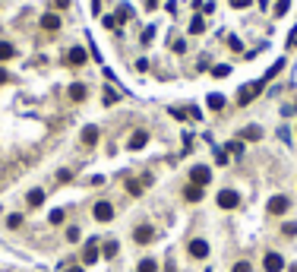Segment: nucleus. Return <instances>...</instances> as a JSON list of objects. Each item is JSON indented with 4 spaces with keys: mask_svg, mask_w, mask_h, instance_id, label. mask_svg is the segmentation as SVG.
I'll return each instance as SVG.
<instances>
[{
    "mask_svg": "<svg viewBox=\"0 0 297 272\" xmlns=\"http://www.w3.org/2000/svg\"><path fill=\"white\" fill-rule=\"evenodd\" d=\"M70 177H73V174H70V171H67V168H64V171H61V174H57V181H61V184H67V181H70Z\"/></svg>",
    "mask_w": 297,
    "mask_h": 272,
    "instance_id": "obj_39",
    "label": "nucleus"
},
{
    "mask_svg": "<svg viewBox=\"0 0 297 272\" xmlns=\"http://www.w3.org/2000/svg\"><path fill=\"white\" fill-rule=\"evenodd\" d=\"M127 193H130V196H139V193H142V181H136V177H127Z\"/></svg>",
    "mask_w": 297,
    "mask_h": 272,
    "instance_id": "obj_18",
    "label": "nucleus"
},
{
    "mask_svg": "<svg viewBox=\"0 0 297 272\" xmlns=\"http://www.w3.org/2000/svg\"><path fill=\"white\" fill-rule=\"evenodd\" d=\"M86 95H89V92H86V86H82V82H73V86H70V98H73V101H82Z\"/></svg>",
    "mask_w": 297,
    "mask_h": 272,
    "instance_id": "obj_16",
    "label": "nucleus"
},
{
    "mask_svg": "<svg viewBox=\"0 0 297 272\" xmlns=\"http://www.w3.org/2000/svg\"><path fill=\"white\" fill-rule=\"evenodd\" d=\"M206 29V22H203V16H196L193 22H190V35H199V32H203Z\"/></svg>",
    "mask_w": 297,
    "mask_h": 272,
    "instance_id": "obj_24",
    "label": "nucleus"
},
{
    "mask_svg": "<svg viewBox=\"0 0 297 272\" xmlns=\"http://www.w3.org/2000/svg\"><path fill=\"white\" fill-rule=\"evenodd\" d=\"M98 136H101V133H98V127H92V124L82 130V143H86V146H95V143H98Z\"/></svg>",
    "mask_w": 297,
    "mask_h": 272,
    "instance_id": "obj_14",
    "label": "nucleus"
},
{
    "mask_svg": "<svg viewBox=\"0 0 297 272\" xmlns=\"http://www.w3.org/2000/svg\"><path fill=\"white\" fill-rule=\"evenodd\" d=\"M146 143H149V133H146V130H136V133L130 136V143H127V146L133 149V152H139V149L146 146Z\"/></svg>",
    "mask_w": 297,
    "mask_h": 272,
    "instance_id": "obj_10",
    "label": "nucleus"
},
{
    "mask_svg": "<svg viewBox=\"0 0 297 272\" xmlns=\"http://www.w3.org/2000/svg\"><path fill=\"white\" fill-rule=\"evenodd\" d=\"M190 181H193L196 187H206L212 181V171H209V165H196L193 171H190Z\"/></svg>",
    "mask_w": 297,
    "mask_h": 272,
    "instance_id": "obj_2",
    "label": "nucleus"
},
{
    "mask_svg": "<svg viewBox=\"0 0 297 272\" xmlns=\"http://www.w3.org/2000/svg\"><path fill=\"white\" fill-rule=\"evenodd\" d=\"M54 7H57V10H67V7H70V0H54Z\"/></svg>",
    "mask_w": 297,
    "mask_h": 272,
    "instance_id": "obj_42",
    "label": "nucleus"
},
{
    "mask_svg": "<svg viewBox=\"0 0 297 272\" xmlns=\"http://www.w3.org/2000/svg\"><path fill=\"white\" fill-rule=\"evenodd\" d=\"M288 196H272L269 199V212H272V215H281V212H288Z\"/></svg>",
    "mask_w": 297,
    "mask_h": 272,
    "instance_id": "obj_7",
    "label": "nucleus"
},
{
    "mask_svg": "<svg viewBox=\"0 0 297 272\" xmlns=\"http://www.w3.org/2000/svg\"><path fill=\"white\" fill-rule=\"evenodd\" d=\"M215 161H218V165H228V149H218V152H215Z\"/></svg>",
    "mask_w": 297,
    "mask_h": 272,
    "instance_id": "obj_34",
    "label": "nucleus"
},
{
    "mask_svg": "<svg viewBox=\"0 0 297 272\" xmlns=\"http://www.w3.org/2000/svg\"><path fill=\"white\" fill-rule=\"evenodd\" d=\"M209 108H212V111H221V108H224V95L212 92V95H209Z\"/></svg>",
    "mask_w": 297,
    "mask_h": 272,
    "instance_id": "obj_21",
    "label": "nucleus"
},
{
    "mask_svg": "<svg viewBox=\"0 0 297 272\" xmlns=\"http://www.w3.org/2000/svg\"><path fill=\"white\" fill-rule=\"evenodd\" d=\"M212 76H215V79L231 76V67H228V64H218V67H212Z\"/></svg>",
    "mask_w": 297,
    "mask_h": 272,
    "instance_id": "obj_23",
    "label": "nucleus"
},
{
    "mask_svg": "<svg viewBox=\"0 0 297 272\" xmlns=\"http://www.w3.org/2000/svg\"><path fill=\"white\" fill-rule=\"evenodd\" d=\"M41 29L44 32H57V29H61V16H57V13H44L41 16Z\"/></svg>",
    "mask_w": 297,
    "mask_h": 272,
    "instance_id": "obj_11",
    "label": "nucleus"
},
{
    "mask_svg": "<svg viewBox=\"0 0 297 272\" xmlns=\"http://www.w3.org/2000/svg\"><path fill=\"white\" fill-rule=\"evenodd\" d=\"M244 139H250V143H256V139H263V130L259 127H244V133H241Z\"/></svg>",
    "mask_w": 297,
    "mask_h": 272,
    "instance_id": "obj_17",
    "label": "nucleus"
},
{
    "mask_svg": "<svg viewBox=\"0 0 297 272\" xmlns=\"http://www.w3.org/2000/svg\"><path fill=\"white\" fill-rule=\"evenodd\" d=\"M281 231H284V238H294V234H297V225H294V222H288Z\"/></svg>",
    "mask_w": 297,
    "mask_h": 272,
    "instance_id": "obj_32",
    "label": "nucleus"
},
{
    "mask_svg": "<svg viewBox=\"0 0 297 272\" xmlns=\"http://www.w3.org/2000/svg\"><path fill=\"white\" fill-rule=\"evenodd\" d=\"M288 4H291V0H278V7H275V16H284V13H288Z\"/></svg>",
    "mask_w": 297,
    "mask_h": 272,
    "instance_id": "obj_31",
    "label": "nucleus"
},
{
    "mask_svg": "<svg viewBox=\"0 0 297 272\" xmlns=\"http://www.w3.org/2000/svg\"><path fill=\"white\" fill-rule=\"evenodd\" d=\"M136 272H158V263L152 256H146V259H139V269Z\"/></svg>",
    "mask_w": 297,
    "mask_h": 272,
    "instance_id": "obj_19",
    "label": "nucleus"
},
{
    "mask_svg": "<svg viewBox=\"0 0 297 272\" xmlns=\"http://www.w3.org/2000/svg\"><path fill=\"white\" fill-rule=\"evenodd\" d=\"M152 38H155V29H152V26H149V29H146V32H142V44H149V41H152Z\"/></svg>",
    "mask_w": 297,
    "mask_h": 272,
    "instance_id": "obj_37",
    "label": "nucleus"
},
{
    "mask_svg": "<svg viewBox=\"0 0 297 272\" xmlns=\"http://www.w3.org/2000/svg\"><path fill=\"white\" fill-rule=\"evenodd\" d=\"M101 22H104V29H117V19H114V16H104Z\"/></svg>",
    "mask_w": 297,
    "mask_h": 272,
    "instance_id": "obj_38",
    "label": "nucleus"
},
{
    "mask_svg": "<svg viewBox=\"0 0 297 272\" xmlns=\"http://www.w3.org/2000/svg\"><path fill=\"white\" fill-rule=\"evenodd\" d=\"M130 16H133V7H127V4H121V10H117V19H130Z\"/></svg>",
    "mask_w": 297,
    "mask_h": 272,
    "instance_id": "obj_25",
    "label": "nucleus"
},
{
    "mask_svg": "<svg viewBox=\"0 0 297 272\" xmlns=\"http://www.w3.org/2000/svg\"><path fill=\"white\" fill-rule=\"evenodd\" d=\"M190 256L193 259H206L209 256V244L206 241H190Z\"/></svg>",
    "mask_w": 297,
    "mask_h": 272,
    "instance_id": "obj_9",
    "label": "nucleus"
},
{
    "mask_svg": "<svg viewBox=\"0 0 297 272\" xmlns=\"http://www.w3.org/2000/svg\"><path fill=\"white\" fill-rule=\"evenodd\" d=\"M4 82H10V73H7L4 67H0V86H4Z\"/></svg>",
    "mask_w": 297,
    "mask_h": 272,
    "instance_id": "obj_41",
    "label": "nucleus"
},
{
    "mask_svg": "<svg viewBox=\"0 0 297 272\" xmlns=\"http://www.w3.org/2000/svg\"><path fill=\"white\" fill-rule=\"evenodd\" d=\"M67 241H70V244L79 241V228H76V225H73V228H67Z\"/></svg>",
    "mask_w": 297,
    "mask_h": 272,
    "instance_id": "obj_29",
    "label": "nucleus"
},
{
    "mask_svg": "<svg viewBox=\"0 0 297 272\" xmlns=\"http://www.w3.org/2000/svg\"><path fill=\"white\" fill-rule=\"evenodd\" d=\"M67 272H82V266H73V269H67Z\"/></svg>",
    "mask_w": 297,
    "mask_h": 272,
    "instance_id": "obj_43",
    "label": "nucleus"
},
{
    "mask_svg": "<svg viewBox=\"0 0 297 272\" xmlns=\"http://www.w3.org/2000/svg\"><path fill=\"white\" fill-rule=\"evenodd\" d=\"M228 48H231V51H244V44H241V38H234V35H228Z\"/></svg>",
    "mask_w": 297,
    "mask_h": 272,
    "instance_id": "obj_27",
    "label": "nucleus"
},
{
    "mask_svg": "<svg viewBox=\"0 0 297 272\" xmlns=\"http://www.w3.org/2000/svg\"><path fill=\"white\" fill-rule=\"evenodd\" d=\"M184 199H187V203H203V187L190 184L187 190H184Z\"/></svg>",
    "mask_w": 297,
    "mask_h": 272,
    "instance_id": "obj_13",
    "label": "nucleus"
},
{
    "mask_svg": "<svg viewBox=\"0 0 297 272\" xmlns=\"http://www.w3.org/2000/svg\"><path fill=\"white\" fill-rule=\"evenodd\" d=\"M281 67H284V61H275V64L269 67V73H266L263 79H272V76H275V73H281Z\"/></svg>",
    "mask_w": 297,
    "mask_h": 272,
    "instance_id": "obj_26",
    "label": "nucleus"
},
{
    "mask_svg": "<svg viewBox=\"0 0 297 272\" xmlns=\"http://www.w3.org/2000/svg\"><path fill=\"white\" fill-rule=\"evenodd\" d=\"M224 149H228V152H234V155H241V152H244V143H228Z\"/></svg>",
    "mask_w": 297,
    "mask_h": 272,
    "instance_id": "obj_36",
    "label": "nucleus"
},
{
    "mask_svg": "<svg viewBox=\"0 0 297 272\" xmlns=\"http://www.w3.org/2000/svg\"><path fill=\"white\" fill-rule=\"evenodd\" d=\"M237 203H241V193L237 190H221L218 193V206L221 209H237Z\"/></svg>",
    "mask_w": 297,
    "mask_h": 272,
    "instance_id": "obj_4",
    "label": "nucleus"
},
{
    "mask_svg": "<svg viewBox=\"0 0 297 272\" xmlns=\"http://www.w3.org/2000/svg\"><path fill=\"white\" fill-rule=\"evenodd\" d=\"M263 86H266V79H256V82H247V86L237 92V104H250L259 92H263Z\"/></svg>",
    "mask_w": 297,
    "mask_h": 272,
    "instance_id": "obj_1",
    "label": "nucleus"
},
{
    "mask_svg": "<svg viewBox=\"0 0 297 272\" xmlns=\"http://www.w3.org/2000/svg\"><path fill=\"white\" fill-rule=\"evenodd\" d=\"M117 250H121V247H117V241H108V244L101 247V256H104V259H114V256H117Z\"/></svg>",
    "mask_w": 297,
    "mask_h": 272,
    "instance_id": "obj_20",
    "label": "nucleus"
},
{
    "mask_svg": "<svg viewBox=\"0 0 297 272\" xmlns=\"http://www.w3.org/2000/svg\"><path fill=\"white\" fill-rule=\"evenodd\" d=\"M95 259H98V241L92 238V241H86V250H82V263L89 266V263H95Z\"/></svg>",
    "mask_w": 297,
    "mask_h": 272,
    "instance_id": "obj_8",
    "label": "nucleus"
},
{
    "mask_svg": "<svg viewBox=\"0 0 297 272\" xmlns=\"http://www.w3.org/2000/svg\"><path fill=\"white\" fill-rule=\"evenodd\" d=\"M47 219H51V225H61V222H64V209H54Z\"/></svg>",
    "mask_w": 297,
    "mask_h": 272,
    "instance_id": "obj_28",
    "label": "nucleus"
},
{
    "mask_svg": "<svg viewBox=\"0 0 297 272\" xmlns=\"http://www.w3.org/2000/svg\"><path fill=\"white\" fill-rule=\"evenodd\" d=\"M133 241L136 244H152V241H155V231H152L149 225H139V228L133 231Z\"/></svg>",
    "mask_w": 297,
    "mask_h": 272,
    "instance_id": "obj_6",
    "label": "nucleus"
},
{
    "mask_svg": "<svg viewBox=\"0 0 297 272\" xmlns=\"http://www.w3.org/2000/svg\"><path fill=\"white\" fill-rule=\"evenodd\" d=\"M263 266H266V272H281L284 269V256L281 253H266Z\"/></svg>",
    "mask_w": 297,
    "mask_h": 272,
    "instance_id": "obj_5",
    "label": "nucleus"
},
{
    "mask_svg": "<svg viewBox=\"0 0 297 272\" xmlns=\"http://www.w3.org/2000/svg\"><path fill=\"white\" fill-rule=\"evenodd\" d=\"M231 7H237V10H244V7H250V0H231Z\"/></svg>",
    "mask_w": 297,
    "mask_h": 272,
    "instance_id": "obj_40",
    "label": "nucleus"
},
{
    "mask_svg": "<svg viewBox=\"0 0 297 272\" xmlns=\"http://www.w3.org/2000/svg\"><path fill=\"white\" fill-rule=\"evenodd\" d=\"M13 54H16V48H13V44H10V41H0V61H10Z\"/></svg>",
    "mask_w": 297,
    "mask_h": 272,
    "instance_id": "obj_22",
    "label": "nucleus"
},
{
    "mask_svg": "<svg viewBox=\"0 0 297 272\" xmlns=\"http://www.w3.org/2000/svg\"><path fill=\"white\" fill-rule=\"evenodd\" d=\"M231 272H253V266H250V263H247V259H241V263H237V266H234Z\"/></svg>",
    "mask_w": 297,
    "mask_h": 272,
    "instance_id": "obj_30",
    "label": "nucleus"
},
{
    "mask_svg": "<svg viewBox=\"0 0 297 272\" xmlns=\"http://www.w3.org/2000/svg\"><path fill=\"white\" fill-rule=\"evenodd\" d=\"M19 225H22V215H10L7 219V228H19Z\"/></svg>",
    "mask_w": 297,
    "mask_h": 272,
    "instance_id": "obj_35",
    "label": "nucleus"
},
{
    "mask_svg": "<svg viewBox=\"0 0 297 272\" xmlns=\"http://www.w3.org/2000/svg\"><path fill=\"white\" fill-rule=\"evenodd\" d=\"M67 64L70 67H82V64H86V51H82V48H70L67 51Z\"/></svg>",
    "mask_w": 297,
    "mask_h": 272,
    "instance_id": "obj_12",
    "label": "nucleus"
},
{
    "mask_svg": "<svg viewBox=\"0 0 297 272\" xmlns=\"http://www.w3.org/2000/svg\"><path fill=\"white\" fill-rule=\"evenodd\" d=\"M92 215H95V222H111L114 219V206L111 203H95L92 206Z\"/></svg>",
    "mask_w": 297,
    "mask_h": 272,
    "instance_id": "obj_3",
    "label": "nucleus"
},
{
    "mask_svg": "<svg viewBox=\"0 0 297 272\" xmlns=\"http://www.w3.org/2000/svg\"><path fill=\"white\" fill-rule=\"evenodd\" d=\"M171 48H174L177 54H184V51H187V41H184V38H177V41H171Z\"/></svg>",
    "mask_w": 297,
    "mask_h": 272,
    "instance_id": "obj_33",
    "label": "nucleus"
},
{
    "mask_svg": "<svg viewBox=\"0 0 297 272\" xmlns=\"http://www.w3.org/2000/svg\"><path fill=\"white\" fill-rule=\"evenodd\" d=\"M26 203L35 209V206H41L44 203V190H38V187H35V190H29V196H26Z\"/></svg>",
    "mask_w": 297,
    "mask_h": 272,
    "instance_id": "obj_15",
    "label": "nucleus"
}]
</instances>
